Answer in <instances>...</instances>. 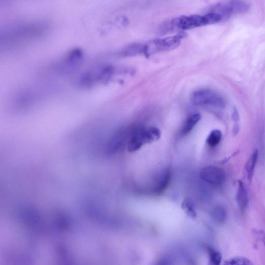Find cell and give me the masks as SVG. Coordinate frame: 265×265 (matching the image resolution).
I'll return each mask as SVG.
<instances>
[{"instance_id":"10","label":"cell","mask_w":265,"mask_h":265,"mask_svg":"<svg viewBox=\"0 0 265 265\" xmlns=\"http://www.w3.org/2000/svg\"><path fill=\"white\" fill-rule=\"evenodd\" d=\"M258 152L256 149L253 151L248 160L246 165V171L248 181L251 182L254 175V172L258 159Z\"/></svg>"},{"instance_id":"1","label":"cell","mask_w":265,"mask_h":265,"mask_svg":"<svg viewBox=\"0 0 265 265\" xmlns=\"http://www.w3.org/2000/svg\"><path fill=\"white\" fill-rule=\"evenodd\" d=\"M221 15L211 12L204 15L183 16L165 22L162 25V32H169L175 29L189 30L223 21Z\"/></svg>"},{"instance_id":"16","label":"cell","mask_w":265,"mask_h":265,"mask_svg":"<svg viewBox=\"0 0 265 265\" xmlns=\"http://www.w3.org/2000/svg\"><path fill=\"white\" fill-rule=\"evenodd\" d=\"M181 206L182 208L189 217L192 218H195L196 217L194 205L192 202L189 200V199H186V200L183 201Z\"/></svg>"},{"instance_id":"9","label":"cell","mask_w":265,"mask_h":265,"mask_svg":"<svg viewBox=\"0 0 265 265\" xmlns=\"http://www.w3.org/2000/svg\"><path fill=\"white\" fill-rule=\"evenodd\" d=\"M146 45L139 43L131 44L124 49L121 55L123 57H134L142 55H145Z\"/></svg>"},{"instance_id":"14","label":"cell","mask_w":265,"mask_h":265,"mask_svg":"<svg viewBox=\"0 0 265 265\" xmlns=\"http://www.w3.org/2000/svg\"><path fill=\"white\" fill-rule=\"evenodd\" d=\"M223 265H254V264L246 257L236 256L226 260Z\"/></svg>"},{"instance_id":"2","label":"cell","mask_w":265,"mask_h":265,"mask_svg":"<svg viewBox=\"0 0 265 265\" xmlns=\"http://www.w3.org/2000/svg\"><path fill=\"white\" fill-rule=\"evenodd\" d=\"M161 136V131L156 127L140 128L135 131L130 139L127 145L128 151H137L144 145L157 141Z\"/></svg>"},{"instance_id":"13","label":"cell","mask_w":265,"mask_h":265,"mask_svg":"<svg viewBox=\"0 0 265 265\" xmlns=\"http://www.w3.org/2000/svg\"><path fill=\"white\" fill-rule=\"evenodd\" d=\"M222 138V132L220 130L216 129L213 130L209 135L206 143L210 147L217 146L221 142Z\"/></svg>"},{"instance_id":"11","label":"cell","mask_w":265,"mask_h":265,"mask_svg":"<svg viewBox=\"0 0 265 265\" xmlns=\"http://www.w3.org/2000/svg\"><path fill=\"white\" fill-rule=\"evenodd\" d=\"M201 119V116L199 114H195L190 116L184 123L182 129V134L183 136L189 134Z\"/></svg>"},{"instance_id":"17","label":"cell","mask_w":265,"mask_h":265,"mask_svg":"<svg viewBox=\"0 0 265 265\" xmlns=\"http://www.w3.org/2000/svg\"><path fill=\"white\" fill-rule=\"evenodd\" d=\"M254 233L263 243L265 247V231L262 230H254Z\"/></svg>"},{"instance_id":"15","label":"cell","mask_w":265,"mask_h":265,"mask_svg":"<svg viewBox=\"0 0 265 265\" xmlns=\"http://www.w3.org/2000/svg\"><path fill=\"white\" fill-rule=\"evenodd\" d=\"M207 250L211 265H220L222 259L221 253L211 247L207 248Z\"/></svg>"},{"instance_id":"8","label":"cell","mask_w":265,"mask_h":265,"mask_svg":"<svg viewBox=\"0 0 265 265\" xmlns=\"http://www.w3.org/2000/svg\"><path fill=\"white\" fill-rule=\"evenodd\" d=\"M236 198L240 208L244 211L248 205V195L244 183L241 180L238 181Z\"/></svg>"},{"instance_id":"7","label":"cell","mask_w":265,"mask_h":265,"mask_svg":"<svg viewBox=\"0 0 265 265\" xmlns=\"http://www.w3.org/2000/svg\"><path fill=\"white\" fill-rule=\"evenodd\" d=\"M172 179V174L170 170H168L164 172L161 175L156 186L154 188V193L160 194L163 193L169 187Z\"/></svg>"},{"instance_id":"5","label":"cell","mask_w":265,"mask_h":265,"mask_svg":"<svg viewBox=\"0 0 265 265\" xmlns=\"http://www.w3.org/2000/svg\"><path fill=\"white\" fill-rule=\"evenodd\" d=\"M249 8V5L246 2H230L218 5L213 12L220 14L225 21L233 15L247 12Z\"/></svg>"},{"instance_id":"3","label":"cell","mask_w":265,"mask_h":265,"mask_svg":"<svg viewBox=\"0 0 265 265\" xmlns=\"http://www.w3.org/2000/svg\"><path fill=\"white\" fill-rule=\"evenodd\" d=\"M186 36V33L182 31L178 33L177 35L172 37L154 40L146 44L145 56L149 57L157 52L175 49L179 47L181 41Z\"/></svg>"},{"instance_id":"12","label":"cell","mask_w":265,"mask_h":265,"mask_svg":"<svg viewBox=\"0 0 265 265\" xmlns=\"http://www.w3.org/2000/svg\"><path fill=\"white\" fill-rule=\"evenodd\" d=\"M211 216L214 220L217 223H223L227 218L226 210L222 206H216L211 211Z\"/></svg>"},{"instance_id":"4","label":"cell","mask_w":265,"mask_h":265,"mask_svg":"<svg viewBox=\"0 0 265 265\" xmlns=\"http://www.w3.org/2000/svg\"><path fill=\"white\" fill-rule=\"evenodd\" d=\"M191 101L196 106L210 107L223 109L225 102L223 97L218 93L209 90L195 91L191 95Z\"/></svg>"},{"instance_id":"6","label":"cell","mask_w":265,"mask_h":265,"mask_svg":"<svg viewBox=\"0 0 265 265\" xmlns=\"http://www.w3.org/2000/svg\"><path fill=\"white\" fill-rule=\"evenodd\" d=\"M202 179L209 184L218 186L223 184L226 178L225 172L215 166H208L201 171Z\"/></svg>"}]
</instances>
